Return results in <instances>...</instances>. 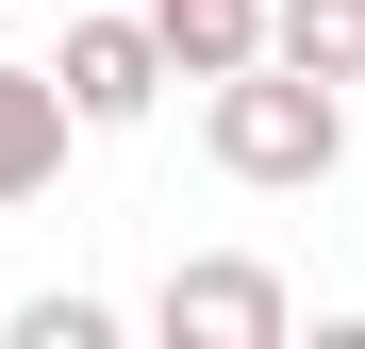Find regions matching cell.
Segmentation results:
<instances>
[{
	"instance_id": "obj_1",
	"label": "cell",
	"mask_w": 365,
	"mask_h": 349,
	"mask_svg": "<svg viewBox=\"0 0 365 349\" xmlns=\"http://www.w3.org/2000/svg\"><path fill=\"white\" fill-rule=\"evenodd\" d=\"M200 150L232 166V183H332V166H349V84H316V67H282V50H250V67H216Z\"/></svg>"
},
{
	"instance_id": "obj_2",
	"label": "cell",
	"mask_w": 365,
	"mask_h": 349,
	"mask_svg": "<svg viewBox=\"0 0 365 349\" xmlns=\"http://www.w3.org/2000/svg\"><path fill=\"white\" fill-rule=\"evenodd\" d=\"M150 333H166V349H282V333H299V300H282V266H250V250H200V266H166Z\"/></svg>"
},
{
	"instance_id": "obj_3",
	"label": "cell",
	"mask_w": 365,
	"mask_h": 349,
	"mask_svg": "<svg viewBox=\"0 0 365 349\" xmlns=\"http://www.w3.org/2000/svg\"><path fill=\"white\" fill-rule=\"evenodd\" d=\"M50 84H67V116H83V133H133V116L166 100V50H150V17H133V0H83V34L50 50Z\"/></svg>"
},
{
	"instance_id": "obj_4",
	"label": "cell",
	"mask_w": 365,
	"mask_h": 349,
	"mask_svg": "<svg viewBox=\"0 0 365 349\" xmlns=\"http://www.w3.org/2000/svg\"><path fill=\"white\" fill-rule=\"evenodd\" d=\"M67 150H83V116H67V84H50V67H0V216L67 183Z\"/></svg>"
},
{
	"instance_id": "obj_5",
	"label": "cell",
	"mask_w": 365,
	"mask_h": 349,
	"mask_svg": "<svg viewBox=\"0 0 365 349\" xmlns=\"http://www.w3.org/2000/svg\"><path fill=\"white\" fill-rule=\"evenodd\" d=\"M150 50H166V84H216L266 50V0H150Z\"/></svg>"
},
{
	"instance_id": "obj_6",
	"label": "cell",
	"mask_w": 365,
	"mask_h": 349,
	"mask_svg": "<svg viewBox=\"0 0 365 349\" xmlns=\"http://www.w3.org/2000/svg\"><path fill=\"white\" fill-rule=\"evenodd\" d=\"M266 50L316 84H365V0H266Z\"/></svg>"
},
{
	"instance_id": "obj_7",
	"label": "cell",
	"mask_w": 365,
	"mask_h": 349,
	"mask_svg": "<svg viewBox=\"0 0 365 349\" xmlns=\"http://www.w3.org/2000/svg\"><path fill=\"white\" fill-rule=\"evenodd\" d=\"M17 349H116L100 300H17Z\"/></svg>"
}]
</instances>
